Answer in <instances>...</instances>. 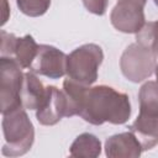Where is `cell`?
I'll use <instances>...</instances> for the list:
<instances>
[{
    "instance_id": "1",
    "label": "cell",
    "mask_w": 158,
    "mask_h": 158,
    "mask_svg": "<svg viewBox=\"0 0 158 158\" xmlns=\"http://www.w3.org/2000/svg\"><path fill=\"white\" fill-rule=\"evenodd\" d=\"M130 115L131 104L126 94L107 85H98L88 89L79 116L93 125L105 122L122 125L130 118Z\"/></svg>"
},
{
    "instance_id": "2",
    "label": "cell",
    "mask_w": 158,
    "mask_h": 158,
    "mask_svg": "<svg viewBox=\"0 0 158 158\" xmlns=\"http://www.w3.org/2000/svg\"><path fill=\"white\" fill-rule=\"evenodd\" d=\"M138 100L139 114L130 128L143 151H147L158 143V83H144L139 89Z\"/></svg>"
},
{
    "instance_id": "3",
    "label": "cell",
    "mask_w": 158,
    "mask_h": 158,
    "mask_svg": "<svg viewBox=\"0 0 158 158\" xmlns=\"http://www.w3.org/2000/svg\"><path fill=\"white\" fill-rule=\"evenodd\" d=\"M2 117L5 144L1 153L6 157H19L27 153L35 139V130L23 107L6 112Z\"/></svg>"
},
{
    "instance_id": "4",
    "label": "cell",
    "mask_w": 158,
    "mask_h": 158,
    "mask_svg": "<svg viewBox=\"0 0 158 158\" xmlns=\"http://www.w3.org/2000/svg\"><path fill=\"white\" fill-rule=\"evenodd\" d=\"M104 59L100 46L88 43L67 56V75L69 79L90 86L98 79V70Z\"/></svg>"
},
{
    "instance_id": "5",
    "label": "cell",
    "mask_w": 158,
    "mask_h": 158,
    "mask_svg": "<svg viewBox=\"0 0 158 158\" xmlns=\"http://www.w3.org/2000/svg\"><path fill=\"white\" fill-rule=\"evenodd\" d=\"M23 74L21 65L14 58H0V99L2 115L22 107L21 88Z\"/></svg>"
},
{
    "instance_id": "6",
    "label": "cell",
    "mask_w": 158,
    "mask_h": 158,
    "mask_svg": "<svg viewBox=\"0 0 158 158\" xmlns=\"http://www.w3.org/2000/svg\"><path fill=\"white\" fill-rule=\"evenodd\" d=\"M157 56L139 43L130 44L122 53L120 67L122 74L131 81L138 83L149 78L157 65Z\"/></svg>"
},
{
    "instance_id": "7",
    "label": "cell",
    "mask_w": 158,
    "mask_h": 158,
    "mask_svg": "<svg viewBox=\"0 0 158 158\" xmlns=\"http://www.w3.org/2000/svg\"><path fill=\"white\" fill-rule=\"evenodd\" d=\"M143 7L138 0H118L110 15L112 26L125 33H137L146 23Z\"/></svg>"
},
{
    "instance_id": "8",
    "label": "cell",
    "mask_w": 158,
    "mask_h": 158,
    "mask_svg": "<svg viewBox=\"0 0 158 158\" xmlns=\"http://www.w3.org/2000/svg\"><path fill=\"white\" fill-rule=\"evenodd\" d=\"M31 72L51 79L62 78L67 74V54L48 44H38L36 57L30 67Z\"/></svg>"
},
{
    "instance_id": "9",
    "label": "cell",
    "mask_w": 158,
    "mask_h": 158,
    "mask_svg": "<svg viewBox=\"0 0 158 158\" xmlns=\"http://www.w3.org/2000/svg\"><path fill=\"white\" fill-rule=\"evenodd\" d=\"M67 114V100L63 90L57 86H46V98L37 109L36 117L41 125L53 126Z\"/></svg>"
},
{
    "instance_id": "10",
    "label": "cell",
    "mask_w": 158,
    "mask_h": 158,
    "mask_svg": "<svg viewBox=\"0 0 158 158\" xmlns=\"http://www.w3.org/2000/svg\"><path fill=\"white\" fill-rule=\"evenodd\" d=\"M143 148L132 132H123L109 137L105 142V153L110 158L139 157Z\"/></svg>"
},
{
    "instance_id": "11",
    "label": "cell",
    "mask_w": 158,
    "mask_h": 158,
    "mask_svg": "<svg viewBox=\"0 0 158 158\" xmlns=\"http://www.w3.org/2000/svg\"><path fill=\"white\" fill-rule=\"evenodd\" d=\"M46 98V88L37 78L36 73L27 72L23 74L21 88V102L23 109L37 110Z\"/></svg>"
},
{
    "instance_id": "12",
    "label": "cell",
    "mask_w": 158,
    "mask_h": 158,
    "mask_svg": "<svg viewBox=\"0 0 158 158\" xmlns=\"http://www.w3.org/2000/svg\"><path fill=\"white\" fill-rule=\"evenodd\" d=\"M89 86L79 84L69 78L63 81V93L67 100V117L80 115Z\"/></svg>"
},
{
    "instance_id": "13",
    "label": "cell",
    "mask_w": 158,
    "mask_h": 158,
    "mask_svg": "<svg viewBox=\"0 0 158 158\" xmlns=\"http://www.w3.org/2000/svg\"><path fill=\"white\" fill-rule=\"evenodd\" d=\"M101 153V143L99 138L91 133H81L70 146L69 154L78 158H95Z\"/></svg>"
},
{
    "instance_id": "14",
    "label": "cell",
    "mask_w": 158,
    "mask_h": 158,
    "mask_svg": "<svg viewBox=\"0 0 158 158\" xmlns=\"http://www.w3.org/2000/svg\"><path fill=\"white\" fill-rule=\"evenodd\" d=\"M37 49L38 44L32 36L27 35L25 37L17 38L12 58L21 65V68H30L36 57Z\"/></svg>"
},
{
    "instance_id": "15",
    "label": "cell",
    "mask_w": 158,
    "mask_h": 158,
    "mask_svg": "<svg viewBox=\"0 0 158 158\" xmlns=\"http://www.w3.org/2000/svg\"><path fill=\"white\" fill-rule=\"evenodd\" d=\"M137 43L147 47L158 57V20L146 22L136 35Z\"/></svg>"
},
{
    "instance_id": "16",
    "label": "cell",
    "mask_w": 158,
    "mask_h": 158,
    "mask_svg": "<svg viewBox=\"0 0 158 158\" xmlns=\"http://www.w3.org/2000/svg\"><path fill=\"white\" fill-rule=\"evenodd\" d=\"M16 4L22 14L31 17H37L48 10L51 0H16Z\"/></svg>"
},
{
    "instance_id": "17",
    "label": "cell",
    "mask_w": 158,
    "mask_h": 158,
    "mask_svg": "<svg viewBox=\"0 0 158 158\" xmlns=\"http://www.w3.org/2000/svg\"><path fill=\"white\" fill-rule=\"evenodd\" d=\"M16 41H17V37H15L12 33H9L4 30L1 31V44H0L1 57H7V58L14 57Z\"/></svg>"
},
{
    "instance_id": "18",
    "label": "cell",
    "mask_w": 158,
    "mask_h": 158,
    "mask_svg": "<svg viewBox=\"0 0 158 158\" xmlns=\"http://www.w3.org/2000/svg\"><path fill=\"white\" fill-rule=\"evenodd\" d=\"M83 4L89 12L101 16L105 14V11L107 9L109 0H83Z\"/></svg>"
},
{
    "instance_id": "19",
    "label": "cell",
    "mask_w": 158,
    "mask_h": 158,
    "mask_svg": "<svg viewBox=\"0 0 158 158\" xmlns=\"http://www.w3.org/2000/svg\"><path fill=\"white\" fill-rule=\"evenodd\" d=\"M7 14H10L9 7H7V1L2 0V21H1V25H4L7 21Z\"/></svg>"
},
{
    "instance_id": "20",
    "label": "cell",
    "mask_w": 158,
    "mask_h": 158,
    "mask_svg": "<svg viewBox=\"0 0 158 158\" xmlns=\"http://www.w3.org/2000/svg\"><path fill=\"white\" fill-rule=\"evenodd\" d=\"M154 72H156V77H157V83H158V63H157V65H156V69H154Z\"/></svg>"
},
{
    "instance_id": "21",
    "label": "cell",
    "mask_w": 158,
    "mask_h": 158,
    "mask_svg": "<svg viewBox=\"0 0 158 158\" xmlns=\"http://www.w3.org/2000/svg\"><path fill=\"white\" fill-rule=\"evenodd\" d=\"M138 1H141L142 4H146V1H147V0H138Z\"/></svg>"
},
{
    "instance_id": "22",
    "label": "cell",
    "mask_w": 158,
    "mask_h": 158,
    "mask_svg": "<svg viewBox=\"0 0 158 158\" xmlns=\"http://www.w3.org/2000/svg\"><path fill=\"white\" fill-rule=\"evenodd\" d=\"M154 2H156V5L158 6V0H154Z\"/></svg>"
}]
</instances>
